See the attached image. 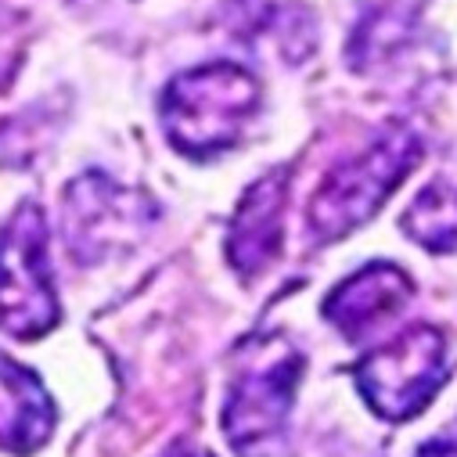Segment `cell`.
<instances>
[{
    "instance_id": "obj_1",
    "label": "cell",
    "mask_w": 457,
    "mask_h": 457,
    "mask_svg": "<svg viewBox=\"0 0 457 457\" xmlns=\"http://www.w3.org/2000/svg\"><path fill=\"white\" fill-rule=\"evenodd\" d=\"M260 108V83L235 62H212L177 76L159 104L170 145L191 159L235 148L253 112Z\"/></svg>"
},
{
    "instance_id": "obj_2",
    "label": "cell",
    "mask_w": 457,
    "mask_h": 457,
    "mask_svg": "<svg viewBox=\"0 0 457 457\" xmlns=\"http://www.w3.org/2000/svg\"><path fill=\"white\" fill-rule=\"evenodd\" d=\"M421 155L418 137L407 127H389L361 155L328 170L310 198V231L317 242H335L368 223L393 187L414 170Z\"/></svg>"
},
{
    "instance_id": "obj_3",
    "label": "cell",
    "mask_w": 457,
    "mask_h": 457,
    "mask_svg": "<svg viewBox=\"0 0 457 457\" xmlns=\"http://www.w3.org/2000/svg\"><path fill=\"white\" fill-rule=\"evenodd\" d=\"M303 375V353L281 335L253 338L242 350L223 407V432L238 450L274 439L292 411Z\"/></svg>"
},
{
    "instance_id": "obj_4",
    "label": "cell",
    "mask_w": 457,
    "mask_h": 457,
    "mask_svg": "<svg viewBox=\"0 0 457 457\" xmlns=\"http://www.w3.org/2000/svg\"><path fill=\"white\" fill-rule=\"evenodd\" d=\"M368 407L389 421L414 418L428 407L446 378V342L432 324H414L353 368Z\"/></svg>"
},
{
    "instance_id": "obj_5",
    "label": "cell",
    "mask_w": 457,
    "mask_h": 457,
    "mask_svg": "<svg viewBox=\"0 0 457 457\" xmlns=\"http://www.w3.org/2000/svg\"><path fill=\"white\" fill-rule=\"evenodd\" d=\"M58 320L44 212L26 202L0 231V328L37 338Z\"/></svg>"
},
{
    "instance_id": "obj_6",
    "label": "cell",
    "mask_w": 457,
    "mask_h": 457,
    "mask_svg": "<svg viewBox=\"0 0 457 457\" xmlns=\"http://www.w3.org/2000/svg\"><path fill=\"white\" fill-rule=\"evenodd\" d=\"M137 209L148 205L130 191L108 184L104 177H83L65 195V242L83 263L101 260L134 231L137 220H145Z\"/></svg>"
},
{
    "instance_id": "obj_7",
    "label": "cell",
    "mask_w": 457,
    "mask_h": 457,
    "mask_svg": "<svg viewBox=\"0 0 457 457\" xmlns=\"http://www.w3.org/2000/svg\"><path fill=\"white\" fill-rule=\"evenodd\" d=\"M411 292H414V285L400 267L368 263L364 270L346 278L324 299V317L346 338H361L371 328H378L382 320L396 317L407 306Z\"/></svg>"
},
{
    "instance_id": "obj_8",
    "label": "cell",
    "mask_w": 457,
    "mask_h": 457,
    "mask_svg": "<svg viewBox=\"0 0 457 457\" xmlns=\"http://www.w3.org/2000/svg\"><path fill=\"white\" fill-rule=\"evenodd\" d=\"M285 170L267 173L263 180H256L231 223V238H227V256L231 263L253 278L260 270H267L281 249V231H285Z\"/></svg>"
},
{
    "instance_id": "obj_9",
    "label": "cell",
    "mask_w": 457,
    "mask_h": 457,
    "mask_svg": "<svg viewBox=\"0 0 457 457\" xmlns=\"http://www.w3.org/2000/svg\"><path fill=\"white\" fill-rule=\"evenodd\" d=\"M54 428V407L40 378L0 353V450L33 453Z\"/></svg>"
},
{
    "instance_id": "obj_10",
    "label": "cell",
    "mask_w": 457,
    "mask_h": 457,
    "mask_svg": "<svg viewBox=\"0 0 457 457\" xmlns=\"http://www.w3.org/2000/svg\"><path fill=\"white\" fill-rule=\"evenodd\" d=\"M411 22H414V0H371L353 29L350 62L357 69L382 62L389 51H396L407 40Z\"/></svg>"
},
{
    "instance_id": "obj_11",
    "label": "cell",
    "mask_w": 457,
    "mask_h": 457,
    "mask_svg": "<svg viewBox=\"0 0 457 457\" xmlns=\"http://www.w3.org/2000/svg\"><path fill=\"white\" fill-rule=\"evenodd\" d=\"M403 231L428 253L457 249V187L446 180L418 191L411 209L403 212Z\"/></svg>"
},
{
    "instance_id": "obj_12",
    "label": "cell",
    "mask_w": 457,
    "mask_h": 457,
    "mask_svg": "<svg viewBox=\"0 0 457 457\" xmlns=\"http://www.w3.org/2000/svg\"><path fill=\"white\" fill-rule=\"evenodd\" d=\"M418 457H457V432H446V436L428 439V443L418 450Z\"/></svg>"
},
{
    "instance_id": "obj_13",
    "label": "cell",
    "mask_w": 457,
    "mask_h": 457,
    "mask_svg": "<svg viewBox=\"0 0 457 457\" xmlns=\"http://www.w3.org/2000/svg\"><path fill=\"white\" fill-rule=\"evenodd\" d=\"M170 457H209V453H198V450H173Z\"/></svg>"
}]
</instances>
